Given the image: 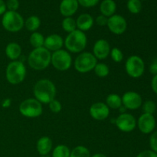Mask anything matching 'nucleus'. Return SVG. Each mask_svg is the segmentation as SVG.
Wrapping results in <instances>:
<instances>
[{"label":"nucleus","instance_id":"1","mask_svg":"<svg viewBox=\"0 0 157 157\" xmlns=\"http://www.w3.org/2000/svg\"><path fill=\"white\" fill-rule=\"evenodd\" d=\"M56 87L49 79H41L36 82L33 88L35 98L41 104H48L56 96Z\"/></svg>","mask_w":157,"mask_h":157},{"label":"nucleus","instance_id":"2","mask_svg":"<svg viewBox=\"0 0 157 157\" xmlns=\"http://www.w3.org/2000/svg\"><path fill=\"white\" fill-rule=\"evenodd\" d=\"M52 53L44 47L34 48L29 54L28 63L31 68L36 71L44 70L51 64Z\"/></svg>","mask_w":157,"mask_h":157},{"label":"nucleus","instance_id":"3","mask_svg":"<svg viewBox=\"0 0 157 157\" xmlns=\"http://www.w3.org/2000/svg\"><path fill=\"white\" fill-rule=\"evenodd\" d=\"M87 44L86 34L78 29L69 33L64 41V44L67 50L72 53H81L85 49Z\"/></svg>","mask_w":157,"mask_h":157},{"label":"nucleus","instance_id":"4","mask_svg":"<svg viewBox=\"0 0 157 157\" xmlns=\"http://www.w3.org/2000/svg\"><path fill=\"white\" fill-rule=\"evenodd\" d=\"M26 67L21 61H11L6 69V78L8 82L13 85L20 84L26 77Z\"/></svg>","mask_w":157,"mask_h":157},{"label":"nucleus","instance_id":"5","mask_svg":"<svg viewBox=\"0 0 157 157\" xmlns=\"http://www.w3.org/2000/svg\"><path fill=\"white\" fill-rule=\"evenodd\" d=\"M2 25L7 32H18L25 26V20L18 12L6 11L2 18Z\"/></svg>","mask_w":157,"mask_h":157},{"label":"nucleus","instance_id":"6","mask_svg":"<svg viewBox=\"0 0 157 157\" xmlns=\"http://www.w3.org/2000/svg\"><path fill=\"white\" fill-rule=\"evenodd\" d=\"M98 64V59L90 52H84L80 53L74 62V66L77 71L84 74L94 70Z\"/></svg>","mask_w":157,"mask_h":157},{"label":"nucleus","instance_id":"7","mask_svg":"<svg viewBox=\"0 0 157 157\" xmlns=\"http://www.w3.org/2000/svg\"><path fill=\"white\" fill-rule=\"evenodd\" d=\"M19 112L22 116L27 118H36L43 113L42 104L35 98H29L20 104Z\"/></svg>","mask_w":157,"mask_h":157},{"label":"nucleus","instance_id":"8","mask_svg":"<svg viewBox=\"0 0 157 157\" xmlns=\"http://www.w3.org/2000/svg\"><path fill=\"white\" fill-rule=\"evenodd\" d=\"M51 64L57 70L60 71H65L71 67L72 57L67 51L60 49L52 53Z\"/></svg>","mask_w":157,"mask_h":157},{"label":"nucleus","instance_id":"9","mask_svg":"<svg viewBox=\"0 0 157 157\" xmlns=\"http://www.w3.org/2000/svg\"><path fill=\"white\" fill-rule=\"evenodd\" d=\"M125 70L127 75L133 78H139L145 71V63L140 57L131 55L125 62Z\"/></svg>","mask_w":157,"mask_h":157},{"label":"nucleus","instance_id":"10","mask_svg":"<svg viewBox=\"0 0 157 157\" xmlns=\"http://www.w3.org/2000/svg\"><path fill=\"white\" fill-rule=\"evenodd\" d=\"M115 124L121 131L129 133L136 127V121L134 117L128 113H121L115 120Z\"/></svg>","mask_w":157,"mask_h":157},{"label":"nucleus","instance_id":"11","mask_svg":"<svg viewBox=\"0 0 157 157\" xmlns=\"http://www.w3.org/2000/svg\"><path fill=\"white\" fill-rule=\"evenodd\" d=\"M107 28L109 30L115 35H122L127 29V20L121 15H113L108 18Z\"/></svg>","mask_w":157,"mask_h":157},{"label":"nucleus","instance_id":"12","mask_svg":"<svg viewBox=\"0 0 157 157\" xmlns=\"http://www.w3.org/2000/svg\"><path fill=\"white\" fill-rule=\"evenodd\" d=\"M121 99L122 105L127 110H137L143 104V100L140 94L135 91H127L124 94Z\"/></svg>","mask_w":157,"mask_h":157},{"label":"nucleus","instance_id":"13","mask_svg":"<svg viewBox=\"0 0 157 157\" xmlns=\"http://www.w3.org/2000/svg\"><path fill=\"white\" fill-rule=\"evenodd\" d=\"M136 125L141 133L150 134L156 127V119L153 114L143 113L136 121Z\"/></svg>","mask_w":157,"mask_h":157},{"label":"nucleus","instance_id":"14","mask_svg":"<svg viewBox=\"0 0 157 157\" xmlns=\"http://www.w3.org/2000/svg\"><path fill=\"white\" fill-rule=\"evenodd\" d=\"M90 117L96 121H104L110 115V108L105 103L97 102L92 104L89 110Z\"/></svg>","mask_w":157,"mask_h":157},{"label":"nucleus","instance_id":"15","mask_svg":"<svg viewBox=\"0 0 157 157\" xmlns=\"http://www.w3.org/2000/svg\"><path fill=\"white\" fill-rule=\"evenodd\" d=\"M111 48L106 39H99L95 41L93 47V55L98 60L106 59L110 55Z\"/></svg>","mask_w":157,"mask_h":157},{"label":"nucleus","instance_id":"16","mask_svg":"<svg viewBox=\"0 0 157 157\" xmlns=\"http://www.w3.org/2000/svg\"><path fill=\"white\" fill-rule=\"evenodd\" d=\"M64 39L58 34H52L44 38V47L49 52H55L62 48Z\"/></svg>","mask_w":157,"mask_h":157},{"label":"nucleus","instance_id":"17","mask_svg":"<svg viewBox=\"0 0 157 157\" xmlns=\"http://www.w3.org/2000/svg\"><path fill=\"white\" fill-rule=\"evenodd\" d=\"M79 4L78 0H62L60 3L59 10L64 17H71L78 11Z\"/></svg>","mask_w":157,"mask_h":157},{"label":"nucleus","instance_id":"18","mask_svg":"<svg viewBox=\"0 0 157 157\" xmlns=\"http://www.w3.org/2000/svg\"><path fill=\"white\" fill-rule=\"evenodd\" d=\"M52 147H53V142L48 136H41L37 141V151L41 156H47L52 151Z\"/></svg>","mask_w":157,"mask_h":157},{"label":"nucleus","instance_id":"19","mask_svg":"<svg viewBox=\"0 0 157 157\" xmlns=\"http://www.w3.org/2000/svg\"><path fill=\"white\" fill-rule=\"evenodd\" d=\"M94 23V20L93 17L88 13L81 14L76 20L77 29L84 32L90 30L93 27Z\"/></svg>","mask_w":157,"mask_h":157},{"label":"nucleus","instance_id":"20","mask_svg":"<svg viewBox=\"0 0 157 157\" xmlns=\"http://www.w3.org/2000/svg\"><path fill=\"white\" fill-rule=\"evenodd\" d=\"M21 47L16 42H10L6 45L5 53L7 58L11 61H17L21 55Z\"/></svg>","mask_w":157,"mask_h":157},{"label":"nucleus","instance_id":"21","mask_svg":"<svg viewBox=\"0 0 157 157\" xmlns=\"http://www.w3.org/2000/svg\"><path fill=\"white\" fill-rule=\"evenodd\" d=\"M117 10V4L114 0H103L100 5V11L101 15L110 18L115 15Z\"/></svg>","mask_w":157,"mask_h":157},{"label":"nucleus","instance_id":"22","mask_svg":"<svg viewBox=\"0 0 157 157\" xmlns=\"http://www.w3.org/2000/svg\"><path fill=\"white\" fill-rule=\"evenodd\" d=\"M105 104L110 109L117 110L122 106V99L121 97L117 94H110L106 98Z\"/></svg>","mask_w":157,"mask_h":157},{"label":"nucleus","instance_id":"23","mask_svg":"<svg viewBox=\"0 0 157 157\" xmlns=\"http://www.w3.org/2000/svg\"><path fill=\"white\" fill-rule=\"evenodd\" d=\"M41 25V20L36 15H32L25 21V26L29 32H37Z\"/></svg>","mask_w":157,"mask_h":157},{"label":"nucleus","instance_id":"24","mask_svg":"<svg viewBox=\"0 0 157 157\" xmlns=\"http://www.w3.org/2000/svg\"><path fill=\"white\" fill-rule=\"evenodd\" d=\"M44 38H45L44 37V35L40 32H32L29 38V42L34 48H38L44 47Z\"/></svg>","mask_w":157,"mask_h":157},{"label":"nucleus","instance_id":"25","mask_svg":"<svg viewBox=\"0 0 157 157\" xmlns=\"http://www.w3.org/2000/svg\"><path fill=\"white\" fill-rule=\"evenodd\" d=\"M71 150L66 145L60 144L56 146L52 151V157H70Z\"/></svg>","mask_w":157,"mask_h":157},{"label":"nucleus","instance_id":"26","mask_svg":"<svg viewBox=\"0 0 157 157\" xmlns=\"http://www.w3.org/2000/svg\"><path fill=\"white\" fill-rule=\"evenodd\" d=\"M61 26H62L63 30L68 34L78 29H77L76 20L74 19L72 17H65L63 19Z\"/></svg>","mask_w":157,"mask_h":157},{"label":"nucleus","instance_id":"27","mask_svg":"<svg viewBox=\"0 0 157 157\" xmlns=\"http://www.w3.org/2000/svg\"><path fill=\"white\" fill-rule=\"evenodd\" d=\"M90 152L84 146H78L71 151L70 157H90Z\"/></svg>","mask_w":157,"mask_h":157},{"label":"nucleus","instance_id":"28","mask_svg":"<svg viewBox=\"0 0 157 157\" xmlns=\"http://www.w3.org/2000/svg\"><path fill=\"white\" fill-rule=\"evenodd\" d=\"M95 75L99 78H106L110 73L108 66L104 63H98L94 68Z\"/></svg>","mask_w":157,"mask_h":157},{"label":"nucleus","instance_id":"29","mask_svg":"<svg viewBox=\"0 0 157 157\" xmlns=\"http://www.w3.org/2000/svg\"><path fill=\"white\" fill-rule=\"evenodd\" d=\"M127 9L132 14H138L142 9V3L140 0H128L127 2Z\"/></svg>","mask_w":157,"mask_h":157},{"label":"nucleus","instance_id":"30","mask_svg":"<svg viewBox=\"0 0 157 157\" xmlns=\"http://www.w3.org/2000/svg\"><path fill=\"white\" fill-rule=\"evenodd\" d=\"M142 108L144 113H148V114H153L155 113L156 109V105L154 101H147L142 104Z\"/></svg>","mask_w":157,"mask_h":157},{"label":"nucleus","instance_id":"31","mask_svg":"<svg viewBox=\"0 0 157 157\" xmlns=\"http://www.w3.org/2000/svg\"><path fill=\"white\" fill-rule=\"evenodd\" d=\"M110 55L111 57L112 60L116 63H120L124 59V54L122 51L119 49L118 48H113L110 50Z\"/></svg>","mask_w":157,"mask_h":157},{"label":"nucleus","instance_id":"32","mask_svg":"<svg viewBox=\"0 0 157 157\" xmlns=\"http://www.w3.org/2000/svg\"><path fill=\"white\" fill-rule=\"evenodd\" d=\"M49 106V109H50L52 113H59L60 111L62 109V106H61V104L60 101H58V100L54 99L53 101H51L50 103L48 104Z\"/></svg>","mask_w":157,"mask_h":157},{"label":"nucleus","instance_id":"33","mask_svg":"<svg viewBox=\"0 0 157 157\" xmlns=\"http://www.w3.org/2000/svg\"><path fill=\"white\" fill-rule=\"evenodd\" d=\"M6 5L8 11L17 12L18 7H19V2L18 0H7L6 2Z\"/></svg>","mask_w":157,"mask_h":157},{"label":"nucleus","instance_id":"34","mask_svg":"<svg viewBox=\"0 0 157 157\" xmlns=\"http://www.w3.org/2000/svg\"><path fill=\"white\" fill-rule=\"evenodd\" d=\"M78 4L84 8H91L97 6L100 0H78Z\"/></svg>","mask_w":157,"mask_h":157},{"label":"nucleus","instance_id":"35","mask_svg":"<svg viewBox=\"0 0 157 157\" xmlns=\"http://www.w3.org/2000/svg\"><path fill=\"white\" fill-rule=\"evenodd\" d=\"M150 147L151 148V150L157 153V131H155L150 136Z\"/></svg>","mask_w":157,"mask_h":157},{"label":"nucleus","instance_id":"36","mask_svg":"<svg viewBox=\"0 0 157 157\" xmlns=\"http://www.w3.org/2000/svg\"><path fill=\"white\" fill-rule=\"evenodd\" d=\"M107 21H108V18L103 15H100L97 17L96 18V23L99 26H107Z\"/></svg>","mask_w":157,"mask_h":157},{"label":"nucleus","instance_id":"37","mask_svg":"<svg viewBox=\"0 0 157 157\" xmlns=\"http://www.w3.org/2000/svg\"><path fill=\"white\" fill-rule=\"evenodd\" d=\"M136 157H157V153L151 150H146L140 152Z\"/></svg>","mask_w":157,"mask_h":157},{"label":"nucleus","instance_id":"38","mask_svg":"<svg viewBox=\"0 0 157 157\" xmlns=\"http://www.w3.org/2000/svg\"><path fill=\"white\" fill-rule=\"evenodd\" d=\"M150 72L153 75H157V58L152 62L150 66Z\"/></svg>","mask_w":157,"mask_h":157},{"label":"nucleus","instance_id":"39","mask_svg":"<svg viewBox=\"0 0 157 157\" xmlns=\"http://www.w3.org/2000/svg\"><path fill=\"white\" fill-rule=\"evenodd\" d=\"M151 87L153 91L157 94V75H154L151 81Z\"/></svg>","mask_w":157,"mask_h":157},{"label":"nucleus","instance_id":"40","mask_svg":"<svg viewBox=\"0 0 157 157\" xmlns=\"http://www.w3.org/2000/svg\"><path fill=\"white\" fill-rule=\"evenodd\" d=\"M7 9H6V2H4V0H0V15H4Z\"/></svg>","mask_w":157,"mask_h":157},{"label":"nucleus","instance_id":"41","mask_svg":"<svg viewBox=\"0 0 157 157\" xmlns=\"http://www.w3.org/2000/svg\"><path fill=\"white\" fill-rule=\"evenodd\" d=\"M2 107H5V108H7V107H10L11 105V100L9 99V98H7V99H5L4 101H3L2 102Z\"/></svg>","mask_w":157,"mask_h":157},{"label":"nucleus","instance_id":"42","mask_svg":"<svg viewBox=\"0 0 157 157\" xmlns=\"http://www.w3.org/2000/svg\"><path fill=\"white\" fill-rule=\"evenodd\" d=\"M90 157H107L106 155L103 154V153H95V154H94L93 156H91Z\"/></svg>","mask_w":157,"mask_h":157},{"label":"nucleus","instance_id":"43","mask_svg":"<svg viewBox=\"0 0 157 157\" xmlns=\"http://www.w3.org/2000/svg\"><path fill=\"white\" fill-rule=\"evenodd\" d=\"M41 157H48V156H41Z\"/></svg>","mask_w":157,"mask_h":157},{"label":"nucleus","instance_id":"44","mask_svg":"<svg viewBox=\"0 0 157 157\" xmlns=\"http://www.w3.org/2000/svg\"><path fill=\"white\" fill-rule=\"evenodd\" d=\"M140 1H141V0H140Z\"/></svg>","mask_w":157,"mask_h":157}]
</instances>
